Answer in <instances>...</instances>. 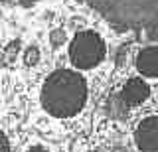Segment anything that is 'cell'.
I'll use <instances>...</instances> for the list:
<instances>
[{"mask_svg": "<svg viewBox=\"0 0 158 152\" xmlns=\"http://www.w3.org/2000/svg\"><path fill=\"white\" fill-rule=\"evenodd\" d=\"M34 4L38 0H18ZM117 30L144 34L146 40H158V0H85Z\"/></svg>", "mask_w": 158, "mask_h": 152, "instance_id": "cell-1", "label": "cell"}, {"mask_svg": "<svg viewBox=\"0 0 158 152\" xmlns=\"http://www.w3.org/2000/svg\"><path fill=\"white\" fill-rule=\"evenodd\" d=\"M87 101V83L77 71L57 69L42 85V105L49 115L67 119L77 115Z\"/></svg>", "mask_w": 158, "mask_h": 152, "instance_id": "cell-2", "label": "cell"}, {"mask_svg": "<svg viewBox=\"0 0 158 152\" xmlns=\"http://www.w3.org/2000/svg\"><path fill=\"white\" fill-rule=\"evenodd\" d=\"M107 46L103 38L93 30L79 32L69 43V57L71 63L79 69H91L105 60Z\"/></svg>", "mask_w": 158, "mask_h": 152, "instance_id": "cell-3", "label": "cell"}, {"mask_svg": "<svg viewBox=\"0 0 158 152\" xmlns=\"http://www.w3.org/2000/svg\"><path fill=\"white\" fill-rule=\"evenodd\" d=\"M135 140H136L138 150L158 152V117H148L136 126Z\"/></svg>", "mask_w": 158, "mask_h": 152, "instance_id": "cell-4", "label": "cell"}, {"mask_svg": "<svg viewBox=\"0 0 158 152\" xmlns=\"http://www.w3.org/2000/svg\"><path fill=\"white\" fill-rule=\"evenodd\" d=\"M148 95H150L148 83L142 81V79H136V77L135 79H128L127 85L123 87V91H121L123 101H125L128 107H136V105H140V103H144L148 99Z\"/></svg>", "mask_w": 158, "mask_h": 152, "instance_id": "cell-5", "label": "cell"}, {"mask_svg": "<svg viewBox=\"0 0 158 152\" xmlns=\"http://www.w3.org/2000/svg\"><path fill=\"white\" fill-rule=\"evenodd\" d=\"M136 69L146 77H158V47L148 46L136 55Z\"/></svg>", "mask_w": 158, "mask_h": 152, "instance_id": "cell-6", "label": "cell"}, {"mask_svg": "<svg viewBox=\"0 0 158 152\" xmlns=\"http://www.w3.org/2000/svg\"><path fill=\"white\" fill-rule=\"evenodd\" d=\"M38 61V47H28L26 51V63H36Z\"/></svg>", "mask_w": 158, "mask_h": 152, "instance_id": "cell-7", "label": "cell"}, {"mask_svg": "<svg viewBox=\"0 0 158 152\" xmlns=\"http://www.w3.org/2000/svg\"><path fill=\"white\" fill-rule=\"evenodd\" d=\"M52 40H53V43H56V46H57L59 42H63V40H65V34H61V32H53Z\"/></svg>", "mask_w": 158, "mask_h": 152, "instance_id": "cell-8", "label": "cell"}, {"mask_svg": "<svg viewBox=\"0 0 158 152\" xmlns=\"http://www.w3.org/2000/svg\"><path fill=\"white\" fill-rule=\"evenodd\" d=\"M2 152H10V142L6 138V134H2Z\"/></svg>", "mask_w": 158, "mask_h": 152, "instance_id": "cell-9", "label": "cell"}, {"mask_svg": "<svg viewBox=\"0 0 158 152\" xmlns=\"http://www.w3.org/2000/svg\"><path fill=\"white\" fill-rule=\"evenodd\" d=\"M28 152H48V150L44 148V146H32V148H30Z\"/></svg>", "mask_w": 158, "mask_h": 152, "instance_id": "cell-10", "label": "cell"}]
</instances>
